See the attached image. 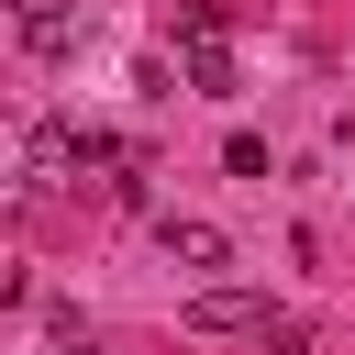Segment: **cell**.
Masks as SVG:
<instances>
[{
    "mask_svg": "<svg viewBox=\"0 0 355 355\" xmlns=\"http://www.w3.org/2000/svg\"><path fill=\"white\" fill-rule=\"evenodd\" d=\"M189 89H200V100H233V44H200V55H189Z\"/></svg>",
    "mask_w": 355,
    "mask_h": 355,
    "instance_id": "cell-5",
    "label": "cell"
},
{
    "mask_svg": "<svg viewBox=\"0 0 355 355\" xmlns=\"http://www.w3.org/2000/svg\"><path fill=\"white\" fill-rule=\"evenodd\" d=\"M11 22H22L33 55H78V11H67V0H11Z\"/></svg>",
    "mask_w": 355,
    "mask_h": 355,
    "instance_id": "cell-3",
    "label": "cell"
},
{
    "mask_svg": "<svg viewBox=\"0 0 355 355\" xmlns=\"http://www.w3.org/2000/svg\"><path fill=\"white\" fill-rule=\"evenodd\" d=\"M155 255H166V266H233V233H222V222L166 211V222H155Z\"/></svg>",
    "mask_w": 355,
    "mask_h": 355,
    "instance_id": "cell-2",
    "label": "cell"
},
{
    "mask_svg": "<svg viewBox=\"0 0 355 355\" xmlns=\"http://www.w3.org/2000/svg\"><path fill=\"white\" fill-rule=\"evenodd\" d=\"M178 322H189V333H255V344L277 333V311H266V288H200V300H189Z\"/></svg>",
    "mask_w": 355,
    "mask_h": 355,
    "instance_id": "cell-1",
    "label": "cell"
},
{
    "mask_svg": "<svg viewBox=\"0 0 355 355\" xmlns=\"http://www.w3.org/2000/svg\"><path fill=\"white\" fill-rule=\"evenodd\" d=\"M178 44L200 55V44H233V11L222 0H178Z\"/></svg>",
    "mask_w": 355,
    "mask_h": 355,
    "instance_id": "cell-4",
    "label": "cell"
}]
</instances>
